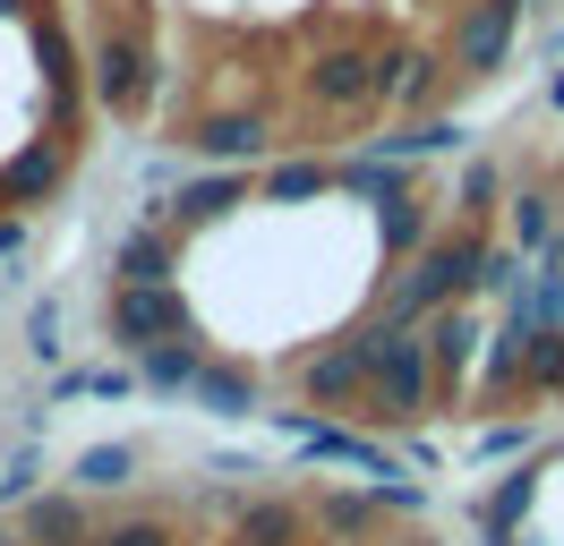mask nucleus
I'll list each match as a JSON object with an SVG mask.
<instances>
[{
	"label": "nucleus",
	"instance_id": "1",
	"mask_svg": "<svg viewBox=\"0 0 564 546\" xmlns=\"http://www.w3.org/2000/svg\"><path fill=\"white\" fill-rule=\"evenodd\" d=\"M479 256H488V222H436V239H427L411 265H393L386 282V316L393 325H427L436 307L470 299V273H479Z\"/></svg>",
	"mask_w": 564,
	"mask_h": 546
},
{
	"label": "nucleus",
	"instance_id": "2",
	"mask_svg": "<svg viewBox=\"0 0 564 546\" xmlns=\"http://www.w3.org/2000/svg\"><path fill=\"white\" fill-rule=\"evenodd\" d=\"M154 86H163V61L138 26H95L86 34V95L104 102L111 120H145L154 111Z\"/></svg>",
	"mask_w": 564,
	"mask_h": 546
},
{
	"label": "nucleus",
	"instance_id": "3",
	"mask_svg": "<svg viewBox=\"0 0 564 546\" xmlns=\"http://www.w3.org/2000/svg\"><path fill=\"white\" fill-rule=\"evenodd\" d=\"M427 410H436V368H427V341H420V325H393L386 359L368 368L359 418H377V427H420Z\"/></svg>",
	"mask_w": 564,
	"mask_h": 546
},
{
	"label": "nucleus",
	"instance_id": "4",
	"mask_svg": "<svg viewBox=\"0 0 564 546\" xmlns=\"http://www.w3.org/2000/svg\"><path fill=\"white\" fill-rule=\"evenodd\" d=\"M104 325H111V350H120V359H138L154 341H206L197 334V307L180 299V282H111Z\"/></svg>",
	"mask_w": 564,
	"mask_h": 546
},
{
	"label": "nucleus",
	"instance_id": "5",
	"mask_svg": "<svg viewBox=\"0 0 564 546\" xmlns=\"http://www.w3.org/2000/svg\"><path fill=\"white\" fill-rule=\"evenodd\" d=\"M180 136L206 154V171H257V163H274V120H265L257 102H214V111H197Z\"/></svg>",
	"mask_w": 564,
	"mask_h": 546
},
{
	"label": "nucleus",
	"instance_id": "6",
	"mask_svg": "<svg viewBox=\"0 0 564 546\" xmlns=\"http://www.w3.org/2000/svg\"><path fill=\"white\" fill-rule=\"evenodd\" d=\"M248 197H257V179H248V171H197V179H180L172 197H145V222H163L172 239H188V231L231 222Z\"/></svg>",
	"mask_w": 564,
	"mask_h": 546
},
{
	"label": "nucleus",
	"instance_id": "7",
	"mask_svg": "<svg viewBox=\"0 0 564 546\" xmlns=\"http://www.w3.org/2000/svg\"><path fill=\"white\" fill-rule=\"evenodd\" d=\"M445 95H454L445 52H427V43H386L377 52V111L420 120V111H445Z\"/></svg>",
	"mask_w": 564,
	"mask_h": 546
},
{
	"label": "nucleus",
	"instance_id": "8",
	"mask_svg": "<svg viewBox=\"0 0 564 546\" xmlns=\"http://www.w3.org/2000/svg\"><path fill=\"white\" fill-rule=\"evenodd\" d=\"M300 95H308V111H377V52H368V43H325V52H308Z\"/></svg>",
	"mask_w": 564,
	"mask_h": 546
},
{
	"label": "nucleus",
	"instance_id": "9",
	"mask_svg": "<svg viewBox=\"0 0 564 546\" xmlns=\"http://www.w3.org/2000/svg\"><path fill=\"white\" fill-rule=\"evenodd\" d=\"M513 34H522V9H513V0H470L454 18L445 68H454V77H496V68L513 61Z\"/></svg>",
	"mask_w": 564,
	"mask_h": 546
},
{
	"label": "nucleus",
	"instance_id": "10",
	"mask_svg": "<svg viewBox=\"0 0 564 546\" xmlns=\"http://www.w3.org/2000/svg\"><path fill=\"white\" fill-rule=\"evenodd\" d=\"M69 171H77V136H26V145L0 163V205H9V214H35V205H52L69 188Z\"/></svg>",
	"mask_w": 564,
	"mask_h": 546
},
{
	"label": "nucleus",
	"instance_id": "11",
	"mask_svg": "<svg viewBox=\"0 0 564 546\" xmlns=\"http://www.w3.org/2000/svg\"><path fill=\"white\" fill-rule=\"evenodd\" d=\"M291 384H300V402H308V410L343 418V410H359V393H368V359H359L351 341H325L317 359L291 368Z\"/></svg>",
	"mask_w": 564,
	"mask_h": 546
},
{
	"label": "nucleus",
	"instance_id": "12",
	"mask_svg": "<svg viewBox=\"0 0 564 546\" xmlns=\"http://www.w3.org/2000/svg\"><path fill=\"white\" fill-rule=\"evenodd\" d=\"M470 129H462L454 111H420V120H393V129L359 136V154H377V163H427V154H462Z\"/></svg>",
	"mask_w": 564,
	"mask_h": 546
},
{
	"label": "nucleus",
	"instance_id": "13",
	"mask_svg": "<svg viewBox=\"0 0 564 546\" xmlns=\"http://www.w3.org/2000/svg\"><path fill=\"white\" fill-rule=\"evenodd\" d=\"M420 341H427V368H436V393H445V384H462V375L479 368V307L470 299H454V307H436V316H427L420 325Z\"/></svg>",
	"mask_w": 564,
	"mask_h": 546
},
{
	"label": "nucleus",
	"instance_id": "14",
	"mask_svg": "<svg viewBox=\"0 0 564 546\" xmlns=\"http://www.w3.org/2000/svg\"><path fill=\"white\" fill-rule=\"evenodd\" d=\"M86 538H95V512L77 487H43L18 504V546H86Z\"/></svg>",
	"mask_w": 564,
	"mask_h": 546
},
{
	"label": "nucleus",
	"instance_id": "15",
	"mask_svg": "<svg viewBox=\"0 0 564 546\" xmlns=\"http://www.w3.org/2000/svg\"><path fill=\"white\" fill-rule=\"evenodd\" d=\"M368 214H377V256H386V265H411L427 239H436V222H445V214H436V197H420V188L368 205Z\"/></svg>",
	"mask_w": 564,
	"mask_h": 546
},
{
	"label": "nucleus",
	"instance_id": "16",
	"mask_svg": "<svg viewBox=\"0 0 564 546\" xmlns=\"http://www.w3.org/2000/svg\"><path fill=\"white\" fill-rule=\"evenodd\" d=\"M308 521L325 529V546H368L386 529V512H377L368 487H317V495H308Z\"/></svg>",
	"mask_w": 564,
	"mask_h": 546
},
{
	"label": "nucleus",
	"instance_id": "17",
	"mask_svg": "<svg viewBox=\"0 0 564 546\" xmlns=\"http://www.w3.org/2000/svg\"><path fill=\"white\" fill-rule=\"evenodd\" d=\"M530 504H539V470H513V478H496V487L470 495V529L479 538H522Z\"/></svg>",
	"mask_w": 564,
	"mask_h": 546
},
{
	"label": "nucleus",
	"instance_id": "18",
	"mask_svg": "<svg viewBox=\"0 0 564 546\" xmlns=\"http://www.w3.org/2000/svg\"><path fill=\"white\" fill-rule=\"evenodd\" d=\"M188 402L206 410V418H223V427H231V418H257V375L206 350V368L188 375Z\"/></svg>",
	"mask_w": 564,
	"mask_h": 546
},
{
	"label": "nucleus",
	"instance_id": "19",
	"mask_svg": "<svg viewBox=\"0 0 564 546\" xmlns=\"http://www.w3.org/2000/svg\"><path fill=\"white\" fill-rule=\"evenodd\" d=\"M111 273H120V282H180V239L138 214V231L111 248Z\"/></svg>",
	"mask_w": 564,
	"mask_h": 546
},
{
	"label": "nucleus",
	"instance_id": "20",
	"mask_svg": "<svg viewBox=\"0 0 564 546\" xmlns=\"http://www.w3.org/2000/svg\"><path fill=\"white\" fill-rule=\"evenodd\" d=\"M138 470H145V452L129 436H111V444H86L69 461V487L77 495H120V487H138Z\"/></svg>",
	"mask_w": 564,
	"mask_h": 546
},
{
	"label": "nucleus",
	"instance_id": "21",
	"mask_svg": "<svg viewBox=\"0 0 564 546\" xmlns=\"http://www.w3.org/2000/svg\"><path fill=\"white\" fill-rule=\"evenodd\" d=\"M308 529V504H291V495H248L240 521H231V546H300Z\"/></svg>",
	"mask_w": 564,
	"mask_h": 546
},
{
	"label": "nucleus",
	"instance_id": "22",
	"mask_svg": "<svg viewBox=\"0 0 564 546\" xmlns=\"http://www.w3.org/2000/svg\"><path fill=\"white\" fill-rule=\"evenodd\" d=\"M138 393V368L129 359H111V368H61L52 375V393H43V410H69V402H129Z\"/></svg>",
	"mask_w": 564,
	"mask_h": 546
},
{
	"label": "nucleus",
	"instance_id": "23",
	"mask_svg": "<svg viewBox=\"0 0 564 546\" xmlns=\"http://www.w3.org/2000/svg\"><path fill=\"white\" fill-rule=\"evenodd\" d=\"M129 368H138V393H188V375L206 368V341H154Z\"/></svg>",
	"mask_w": 564,
	"mask_h": 546
},
{
	"label": "nucleus",
	"instance_id": "24",
	"mask_svg": "<svg viewBox=\"0 0 564 546\" xmlns=\"http://www.w3.org/2000/svg\"><path fill=\"white\" fill-rule=\"evenodd\" d=\"M411 188V163H377V154H351L334 163V197H359V205H386Z\"/></svg>",
	"mask_w": 564,
	"mask_h": 546
},
{
	"label": "nucleus",
	"instance_id": "25",
	"mask_svg": "<svg viewBox=\"0 0 564 546\" xmlns=\"http://www.w3.org/2000/svg\"><path fill=\"white\" fill-rule=\"evenodd\" d=\"M265 197H274V205L334 197V163H317V154H282V163H265Z\"/></svg>",
	"mask_w": 564,
	"mask_h": 546
},
{
	"label": "nucleus",
	"instance_id": "26",
	"mask_svg": "<svg viewBox=\"0 0 564 546\" xmlns=\"http://www.w3.org/2000/svg\"><path fill=\"white\" fill-rule=\"evenodd\" d=\"M26 52H35L43 86H77V34L61 26L52 9H35V18H26Z\"/></svg>",
	"mask_w": 564,
	"mask_h": 546
},
{
	"label": "nucleus",
	"instance_id": "27",
	"mask_svg": "<svg viewBox=\"0 0 564 546\" xmlns=\"http://www.w3.org/2000/svg\"><path fill=\"white\" fill-rule=\"evenodd\" d=\"M505 239H513L522 256H539V248L556 239V197H547V188H513V197H505Z\"/></svg>",
	"mask_w": 564,
	"mask_h": 546
},
{
	"label": "nucleus",
	"instance_id": "28",
	"mask_svg": "<svg viewBox=\"0 0 564 546\" xmlns=\"http://www.w3.org/2000/svg\"><path fill=\"white\" fill-rule=\"evenodd\" d=\"M522 291H530V256L488 239V256H479V273H470V299H505V307H513Z\"/></svg>",
	"mask_w": 564,
	"mask_h": 546
},
{
	"label": "nucleus",
	"instance_id": "29",
	"mask_svg": "<svg viewBox=\"0 0 564 546\" xmlns=\"http://www.w3.org/2000/svg\"><path fill=\"white\" fill-rule=\"evenodd\" d=\"M26 495H43V444L35 436H18L9 452H0V504L18 512Z\"/></svg>",
	"mask_w": 564,
	"mask_h": 546
},
{
	"label": "nucleus",
	"instance_id": "30",
	"mask_svg": "<svg viewBox=\"0 0 564 546\" xmlns=\"http://www.w3.org/2000/svg\"><path fill=\"white\" fill-rule=\"evenodd\" d=\"M61 350H69V299H35L26 307V359L61 368Z\"/></svg>",
	"mask_w": 564,
	"mask_h": 546
},
{
	"label": "nucleus",
	"instance_id": "31",
	"mask_svg": "<svg viewBox=\"0 0 564 546\" xmlns=\"http://www.w3.org/2000/svg\"><path fill=\"white\" fill-rule=\"evenodd\" d=\"M530 444H539V427H530V418H488V427L470 436V452H479V461H522Z\"/></svg>",
	"mask_w": 564,
	"mask_h": 546
},
{
	"label": "nucleus",
	"instance_id": "32",
	"mask_svg": "<svg viewBox=\"0 0 564 546\" xmlns=\"http://www.w3.org/2000/svg\"><path fill=\"white\" fill-rule=\"evenodd\" d=\"M86 546H180V529H172V521H154V512H120V521L95 529Z\"/></svg>",
	"mask_w": 564,
	"mask_h": 546
},
{
	"label": "nucleus",
	"instance_id": "33",
	"mask_svg": "<svg viewBox=\"0 0 564 546\" xmlns=\"http://www.w3.org/2000/svg\"><path fill=\"white\" fill-rule=\"evenodd\" d=\"M496 205V163H462V188H454V222H488Z\"/></svg>",
	"mask_w": 564,
	"mask_h": 546
},
{
	"label": "nucleus",
	"instance_id": "34",
	"mask_svg": "<svg viewBox=\"0 0 564 546\" xmlns=\"http://www.w3.org/2000/svg\"><path fill=\"white\" fill-rule=\"evenodd\" d=\"M368 495H377V512H427V487L420 478H359Z\"/></svg>",
	"mask_w": 564,
	"mask_h": 546
},
{
	"label": "nucleus",
	"instance_id": "35",
	"mask_svg": "<svg viewBox=\"0 0 564 546\" xmlns=\"http://www.w3.org/2000/svg\"><path fill=\"white\" fill-rule=\"evenodd\" d=\"M26 248H35L26 214H9V205H0V265H26Z\"/></svg>",
	"mask_w": 564,
	"mask_h": 546
},
{
	"label": "nucleus",
	"instance_id": "36",
	"mask_svg": "<svg viewBox=\"0 0 564 546\" xmlns=\"http://www.w3.org/2000/svg\"><path fill=\"white\" fill-rule=\"evenodd\" d=\"M138 179H145V197H172V188H180V163H172V154H145Z\"/></svg>",
	"mask_w": 564,
	"mask_h": 546
},
{
	"label": "nucleus",
	"instance_id": "37",
	"mask_svg": "<svg viewBox=\"0 0 564 546\" xmlns=\"http://www.w3.org/2000/svg\"><path fill=\"white\" fill-rule=\"evenodd\" d=\"M0 18H35V0H0Z\"/></svg>",
	"mask_w": 564,
	"mask_h": 546
},
{
	"label": "nucleus",
	"instance_id": "38",
	"mask_svg": "<svg viewBox=\"0 0 564 546\" xmlns=\"http://www.w3.org/2000/svg\"><path fill=\"white\" fill-rule=\"evenodd\" d=\"M547 102H556V111H564V68H556V77H547Z\"/></svg>",
	"mask_w": 564,
	"mask_h": 546
},
{
	"label": "nucleus",
	"instance_id": "39",
	"mask_svg": "<svg viewBox=\"0 0 564 546\" xmlns=\"http://www.w3.org/2000/svg\"><path fill=\"white\" fill-rule=\"evenodd\" d=\"M556 68H564V18H556Z\"/></svg>",
	"mask_w": 564,
	"mask_h": 546
},
{
	"label": "nucleus",
	"instance_id": "40",
	"mask_svg": "<svg viewBox=\"0 0 564 546\" xmlns=\"http://www.w3.org/2000/svg\"><path fill=\"white\" fill-rule=\"evenodd\" d=\"M556 248H564V197H556Z\"/></svg>",
	"mask_w": 564,
	"mask_h": 546
},
{
	"label": "nucleus",
	"instance_id": "41",
	"mask_svg": "<svg viewBox=\"0 0 564 546\" xmlns=\"http://www.w3.org/2000/svg\"><path fill=\"white\" fill-rule=\"evenodd\" d=\"M479 546H530V538H479Z\"/></svg>",
	"mask_w": 564,
	"mask_h": 546
},
{
	"label": "nucleus",
	"instance_id": "42",
	"mask_svg": "<svg viewBox=\"0 0 564 546\" xmlns=\"http://www.w3.org/2000/svg\"><path fill=\"white\" fill-rule=\"evenodd\" d=\"M0 546H18V538H0Z\"/></svg>",
	"mask_w": 564,
	"mask_h": 546
},
{
	"label": "nucleus",
	"instance_id": "43",
	"mask_svg": "<svg viewBox=\"0 0 564 546\" xmlns=\"http://www.w3.org/2000/svg\"><path fill=\"white\" fill-rule=\"evenodd\" d=\"M556 393H564V375H556Z\"/></svg>",
	"mask_w": 564,
	"mask_h": 546
}]
</instances>
